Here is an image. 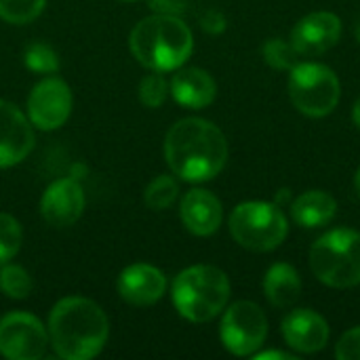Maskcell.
<instances>
[{"instance_id": "cell-1", "label": "cell", "mask_w": 360, "mask_h": 360, "mask_svg": "<svg viewBox=\"0 0 360 360\" xmlns=\"http://www.w3.org/2000/svg\"><path fill=\"white\" fill-rule=\"evenodd\" d=\"M169 169L192 184L217 177L228 160V141L219 127L205 118H184L165 137Z\"/></svg>"}, {"instance_id": "cell-2", "label": "cell", "mask_w": 360, "mask_h": 360, "mask_svg": "<svg viewBox=\"0 0 360 360\" xmlns=\"http://www.w3.org/2000/svg\"><path fill=\"white\" fill-rule=\"evenodd\" d=\"M49 344L63 360L95 359L110 335L105 312L86 297H63L49 314Z\"/></svg>"}, {"instance_id": "cell-3", "label": "cell", "mask_w": 360, "mask_h": 360, "mask_svg": "<svg viewBox=\"0 0 360 360\" xmlns=\"http://www.w3.org/2000/svg\"><path fill=\"white\" fill-rule=\"evenodd\" d=\"M133 57L152 72L179 70L192 55V30L177 17L156 13L141 19L129 36Z\"/></svg>"}, {"instance_id": "cell-4", "label": "cell", "mask_w": 360, "mask_h": 360, "mask_svg": "<svg viewBox=\"0 0 360 360\" xmlns=\"http://www.w3.org/2000/svg\"><path fill=\"white\" fill-rule=\"evenodd\" d=\"M171 297L179 316L190 323H209L226 310L230 281L215 266H190L175 276Z\"/></svg>"}, {"instance_id": "cell-5", "label": "cell", "mask_w": 360, "mask_h": 360, "mask_svg": "<svg viewBox=\"0 0 360 360\" xmlns=\"http://www.w3.org/2000/svg\"><path fill=\"white\" fill-rule=\"evenodd\" d=\"M312 274L331 289L360 285V232L335 228L310 247Z\"/></svg>"}, {"instance_id": "cell-6", "label": "cell", "mask_w": 360, "mask_h": 360, "mask_svg": "<svg viewBox=\"0 0 360 360\" xmlns=\"http://www.w3.org/2000/svg\"><path fill=\"white\" fill-rule=\"evenodd\" d=\"M232 238L255 253H268L283 245L289 232L287 217L276 202L249 200L240 202L230 213Z\"/></svg>"}, {"instance_id": "cell-7", "label": "cell", "mask_w": 360, "mask_h": 360, "mask_svg": "<svg viewBox=\"0 0 360 360\" xmlns=\"http://www.w3.org/2000/svg\"><path fill=\"white\" fill-rule=\"evenodd\" d=\"M289 72V97L302 114L310 118H323L338 108L342 84L329 65L306 61L297 63Z\"/></svg>"}, {"instance_id": "cell-8", "label": "cell", "mask_w": 360, "mask_h": 360, "mask_svg": "<svg viewBox=\"0 0 360 360\" xmlns=\"http://www.w3.org/2000/svg\"><path fill=\"white\" fill-rule=\"evenodd\" d=\"M219 338L234 356H253L268 338V319L257 304L236 302L221 316Z\"/></svg>"}, {"instance_id": "cell-9", "label": "cell", "mask_w": 360, "mask_h": 360, "mask_svg": "<svg viewBox=\"0 0 360 360\" xmlns=\"http://www.w3.org/2000/svg\"><path fill=\"white\" fill-rule=\"evenodd\" d=\"M49 331L27 312H11L0 319V354L8 360H38L46 354Z\"/></svg>"}, {"instance_id": "cell-10", "label": "cell", "mask_w": 360, "mask_h": 360, "mask_svg": "<svg viewBox=\"0 0 360 360\" xmlns=\"http://www.w3.org/2000/svg\"><path fill=\"white\" fill-rule=\"evenodd\" d=\"M72 114V91L59 78L38 82L27 97V118L40 131H55Z\"/></svg>"}, {"instance_id": "cell-11", "label": "cell", "mask_w": 360, "mask_h": 360, "mask_svg": "<svg viewBox=\"0 0 360 360\" xmlns=\"http://www.w3.org/2000/svg\"><path fill=\"white\" fill-rule=\"evenodd\" d=\"M342 38V19L329 11L306 15L291 30V44L304 57H316L333 49Z\"/></svg>"}, {"instance_id": "cell-12", "label": "cell", "mask_w": 360, "mask_h": 360, "mask_svg": "<svg viewBox=\"0 0 360 360\" xmlns=\"http://www.w3.org/2000/svg\"><path fill=\"white\" fill-rule=\"evenodd\" d=\"M34 129L13 103L0 99V169L13 167L34 150Z\"/></svg>"}, {"instance_id": "cell-13", "label": "cell", "mask_w": 360, "mask_h": 360, "mask_svg": "<svg viewBox=\"0 0 360 360\" xmlns=\"http://www.w3.org/2000/svg\"><path fill=\"white\" fill-rule=\"evenodd\" d=\"M84 211V192L74 177L53 181L40 200V213L53 228H68L80 219Z\"/></svg>"}, {"instance_id": "cell-14", "label": "cell", "mask_w": 360, "mask_h": 360, "mask_svg": "<svg viewBox=\"0 0 360 360\" xmlns=\"http://www.w3.org/2000/svg\"><path fill=\"white\" fill-rule=\"evenodd\" d=\"M118 295L137 308L156 304L167 291V276L150 264H133L124 268L116 283Z\"/></svg>"}, {"instance_id": "cell-15", "label": "cell", "mask_w": 360, "mask_h": 360, "mask_svg": "<svg viewBox=\"0 0 360 360\" xmlns=\"http://www.w3.org/2000/svg\"><path fill=\"white\" fill-rule=\"evenodd\" d=\"M283 338L285 342L302 352V354H314L321 352L329 342V325L327 321L308 308L293 310L283 321Z\"/></svg>"}, {"instance_id": "cell-16", "label": "cell", "mask_w": 360, "mask_h": 360, "mask_svg": "<svg viewBox=\"0 0 360 360\" xmlns=\"http://www.w3.org/2000/svg\"><path fill=\"white\" fill-rule=\"evenodd\" d=\"M179 215L188 232L194 236H211L221 226L224 209L213 192L194 188L181 198Z\"/></svg>"}, {"instance_id": "cell-17", "label": "cell", "mask_w": 360, "mask_h": 360, "mask_svg": "<svg viewBox=\"0 0 360 360\" xmlns=\"http://www.w3.org/2000/svg\"><path fill=\"white\" fill-rule=\"evenodd\" d=\"M169 93L179 105L190 110H202L215 101L217 84L213 76L200 68H179L169 82Z\"/></svg>"}, {"instance_id": "cell-18", "label": "cell", "mask_w": 360, "mask_h": 360, "mask_svg": "<svg viewBox=\"0 0 360 360\" xmlns=\"http://www.w3.org/2000/svg\"><path fill=\"white\" fill-rule=\"evenodd\" d=\"M338 213V202L323 190H308L291 202V217L297 226L312 230L327 226Z\"/></svg>"}, {"instance_id": "cell-19", "label": "cell", "mask_w": 360, "mask_h": 360, "mask_svg": "<svg viewBox=\"0 0 360 360\" xmlns=\"http://www.w3.org/2000/svg\"><path fill=\"white\" fill-rule=\"evenodd\" d=\"M264 293L274 308H291L302 295L300 272L291 264H274L264 276Z\"/></svg>"}, {"instance_id": "cell-20", "label": "cell", "mask_w": 360, "mask_h": 360, "mask_svg": "<svg viewBox=\"0 0 360 360\" xmlns=\"http://www.w3.org/2000/svg\"><path fill=\"white\" fill-rule=\"evenodd\" d=\"M32 276L25 268L15 264H2L0 268V291L11 300H25L32 293Z\"/></svg>"}, {"instance_id": "cell-21", "label": "cell", "mask_w": 360, "mask_h": 360, "mask_svg": "<svg viewBox=\"0 0 360 360\" xmlns=\"http://www.w3.org/2000/svg\"><path fill=\"white\" fill-rule=\"evenodd\" d=\"M179 196V186L171 175H158L156 179H152L146 188V205L152 211H165L169 209Z\"/></svg>"}, {"instance_id": "cell-22", "label": "cell", "mask_w": 360, "mask_h": 360, "mask_svg": "<svg viewBox=\"0 0 360 360\" xmlns=\"http://www.w3.org/2000/svg\"><path fill=\"white\" fill-rule=\"evenodd\" d=\"M25 68L36 74H55L59 70V57L46 42H30L23 53Z\"/></svg>"}, {"instance_id": "cell-23", "label": "cell", "mask_w": 360, "mask_h": 360, "mask_svg": "<svg viewBox=\"0 0 360 360\" xmlns=\"http://www.w3.org/2000/svg\"><path fill=\"white\" fill-rule=\"evenodd\" d=\"M44 4L46 0H0V19L23 25L34 21L42 13Z\"/></svg>"}, {"instance_id": "cell-24", "label": "cell", "mask_w": 360, "mask_h": 360, "mask_svg": "<svg viewBox=\"0 0 360 360\" xmlns=\"http://www.w3.org/2000/svg\"><path fill=\"white\" fill-rule=\"evenodd\" d=\"M262 53H264L266 63H268L270 68H274V70H293V68L300 63V61H297L300 53H297L295 46L291 44V40L287 42V40H283V38H270V40L264 44Z\"/></svg>"}, {"instance_id": "cell-25", "label": "cell", "mask_w": 360, "mask_h": 360, "mask_svg": "<svg viewBox=\"0 0 360 360\" xmlns=\"http://www.w3.org/2000/svg\"><path fill=\"white\" fill-rule=\"evenodd\" d=\"M21 238V224L8 213H0V266L17 255Z\"/></svg>"}, {"instance_id": "cell-26", "label": "cell", "mask_w": 360, "mask_h": 360, "mask_svg": "<svg viewBox=\"0 0 360 360\" xmlns=\"http://www.w3.org/2000/svg\"><path fill=\"white\" fill-rule=\"evenodd\" d=\"M169 97V82L162 72H152L139 82V101L146 108H160Z\"/></svg>"}, {"instance_id": "cell-27", "label": "cell", "mask_w": 360, "mask_h": 360, "mask_svg": "<svg viewBox=\"0 0 360 360\" xmlns=\"http://www.w3.org/2000/svg\"><path fill=\"white\" fill-rule=\"evenodd\" d=\"M335 356L340 360H360V327L346 331L340 338L335 346Z\"/></svg>"}, {"instance_id": "cell-28", "label": "cell", "mask_w": 360, "mask_h": 360, "mask_svg": "<svg viewBox=\"0 0 360 360\" xmlns=\"http://www.w3.org/2000/svg\"><path fill=\"white\" fill-rule=\"evenodd\" d=\"M226 23H228L226 17H224L219 11H215V8L205 11L202 17H200V25H202V30L209 32V34H221V32L226 30Z\"/></svg>"}, {"instance_id": "cell-29", "label": "cell", "mask_w": 360, "mask_h": 360, "mask_svg": "<svg viewBox=\"0 0 360 360\" xmlns=\"http://www.w3.org/2000/svg\"><path fill=\"white\" fill-rule=\"evenodd\" d=\"M150 6L156 13H165V15H179L186 11V0H150Z\"/></svg>"}, {"instance_id": "cell-30", "label": "cell", "mask_w": 360, "mask_h": 360, "mask_svg": "<svg viewBox=\"0 0 360 360\" xmlns=\"http://www.w3.org/2000/svg\"><path fill=\"white\" fill-rule=\"evenodd\" d=\"M255 360H293L297 359L295 354L289 352H281V350H268V352H255L253 354Z\"/></svg>"}, {"instance_id": "cell-31", "label": "cell", "mask_w": 360, "mask_h": 360, "mask_svg": "<svg viewBox=\"0 0 360 360\" xmlns=\"http://www.w3.org/2000/svg\"><path fill=\"white\" fill-rule=\"evenodd\" d=\"M352 120H354V124L360 129V97L356 99L354 108H352Z\"/></svg>"}, {"instance_id": "cell-32", "label": "cell", "mask_w": 360, "mask_h": 360, "mask_svg": "<svg viewBox=\"0 0 360 360\" xmlns=\"http://www.w3.org/2000/svg\"><path fill=\"white\" fill-rule=\"evenodd\" d=\"M285 200H289V190H281V194H276V205L281 207Z\"/></svg>"}, {"instance_id": "cell-33", "label": "cell", "mask_w": 360, "mask_h": 360, "mask_svg": "<svg viewBox=\"0 0 360 360\" xmlns=\"http://www.w3.org/2000/svg\"><path fill=\"white\" fill-rule=\"evenodd\" d=\"M354 190H356V194L360 196V169L356 171V175H354Z\"/></svg>"}, {"instance_id": "cell-34", "label": "cell", "mask_w": 360, "mask_h": 360, "mask_svg": "<svg viewBox=\"0 0 360 360\" xmlns=\"http://www.w3.org/2000/svg\"><path fill=\"white\" fill-rule=\"evenodd\" d=\"M354 34H356V40H359V44H360V19H359V23H356V27H354Z\"/></svg>"}, {"instance_id": "cell-35", "label": "cell", "mask_w": 360, "mask_h": 360, "mask_svg": "<svg viewBox=\"0 0 360 360\" xmlns=\"http://www.w3.org/2000/svg\"><path fill=\"white\" fill-rule=\"evenodd\" d=\"M124 2H133V0H124Z\"/></svg>"}]
</instances>
